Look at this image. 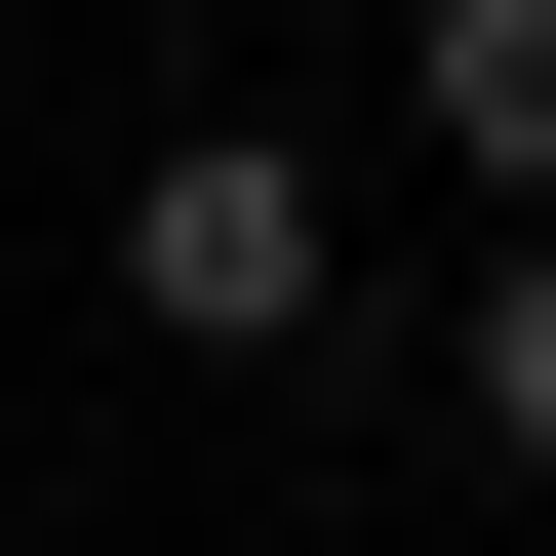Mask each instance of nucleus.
I'll list each match as a JSON object with an SVG mask.
<instances>
[{
  "instance_id": "obj_1",
  "label": "nucleus",
  "mask_w": 556,
  "mask_h": 556,
  "mask_svg": "<svg viewBox=\"0 0 556 556\" xmlns=\"http://www.w3.org/2000/svg\"><path fill=\"white\" fill-rule=\"evenodd\" d=\"M119 318H160V358H318V160H278V119H160V160H119Z\"/></svg>"
},
{
  "instance_id": "obj_2",
  "label": "nucleus",
  "mask_w": 556,
  "mask_h": 556,
  "mask_svg": "<svg viewBox=\"0 0 556 556\" xmlns=\"http://www.w3.org/2000/svg\"><path fill=\"white\" fill-rule=\"evenodd\" d=\"M397 80H438V160H477V199H517V239H556V0H438Z\"/></svg>"
},
{
  "instance_id": "obj_3",
  "label": "nucleus",
  "mask_w": 556,
  "mask_h": 556,
  "mask_svg": "<svg viewBox=\"0 0 556 556\" xmlns=\"http://www.w3.org/2000/svg\"><path fill=\"white\" fill-rule=\"evenodd\" d=\"M477 438H517V477H556V239H517V278H477Z\"/></svg>"
}]
</instances>
